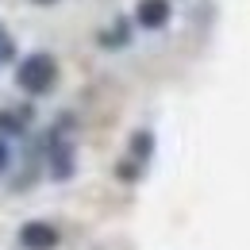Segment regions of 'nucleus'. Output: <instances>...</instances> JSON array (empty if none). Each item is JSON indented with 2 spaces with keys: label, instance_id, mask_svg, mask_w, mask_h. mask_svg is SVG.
Instances as JSON below:
<instances>
[{
  "label": "nucleus",
  "instance_id": "f257e3e1",
  "mask_svg": "<svg viewBox=\"0 0 250 250\" xmlns=\"http://www.w3.org/2000/svg\"><path fill=\"white\" fill-rule=\"evenodd\" d=\"M16 81H20V89H27L31 96L50 93L58 85V62L50 54H27L20 62V69H16Z\"/></svg>",
  "mask_w": 250,
  "mask_h": 250
},
{
  "label": "nucleus",
  "instance_id": "423d86ee",
  "mask_svg": "<svg viewBox=\"0 0 250 250\" xmlns=\"http://www.w3.org/2000/svg\"><path fill=\"white\" fill-rule=\"evenodd\" d=\"M35 4H54V0H35Z\"/></svg>",
  "mask_w": 250,
  "mask_h": 250
},
{
  "label": "nucleus",
  "instance_id": "f03ea898",
  "mask_svg": "<svg viewBox=\"0 0 250 250\" xmlns=\"http://www.w3.org/2000/svg\"><path fill=\"white\" fill-rule=\"evenodd\" d=\"M20 243L27 250H50L58 243V235H54V227H46V223H27V227L20 231Z\"/></svg>",
  "mask_w": 250,
  "mask_h": 250
},
{
  "label": "nucleus",
  "instance_id": "20e7f679",
  "mask_svg": "<svg viewBox=\"0 0 250 250\" xmlns=\"http://www.w3.org/2000/svg\"><path fill=\"white\" fill-rule=\"evenodd\" d=\"M12 58V39H8V31L0 27V62H8Z\"/></svg>",
  "mask_w": 250,
  "mask_h": 250
},
{
  "label": "nucleus",
  "instance_id": "39448f33",
  "mask_svg": "<svg viewBox=\"0 0 250 250\" xmlns=\"http://www.w3.org/2000/svg\"><path fill=\"white\" fill-rule=\"evenodd\" d=\"M8 166V150H4V143H0V169Z\"/></svg>",
  "mask_w": 250,
  "mask_h": 250
},
{
  "label": "nucleus",
  "instance_id": "7ed1b4c3",
  "mask_svg": "<svg viewBox=\"0 0 250 250\" xmlns=\"http://www.w3.org/2000/svg\"><path fill=\"white\" fill-rule=\"evenodd\" d=\"M166 20H169V0H139V23L143 27H166Z\"/></svg>",
  "mask_w": 250,
  "mask_h": 250
}]
</instances>
